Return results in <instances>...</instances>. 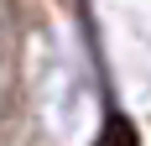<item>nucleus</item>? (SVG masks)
<instances>
[]
</instances>
